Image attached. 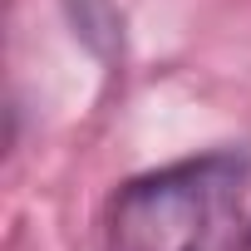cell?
<instances>
[{
  "label": "cell",
  "mask_w": 251,
  "mask_h": 251,
  "mask_svg": "<svg viewBox=\"0 0 251 251\" xmlns=\"http://www.w3.org/2000/svg\"><path fill=\"white\" fill-rule=\"evenodd\" d=\"M246 153H202L128 177L103 217V251H222L241 207Z\"/></svg>",
  "instance_id": "cell-1"
},
{
  "label": "cell",
  "mask_w": 251,
  "mask_h": 251,
  "mask_svg": "<svg viewBox=\"0 0 251 251\" xmlns=\"http://www.w3.org/2000/svg\"><path fill=\"white\" fill-rule=\"evenodd\" d=\"M236 251H251V226L241 231V241H236Z\"/></svg>",
  "instance_id": "cell-2"
}]
</instances>
